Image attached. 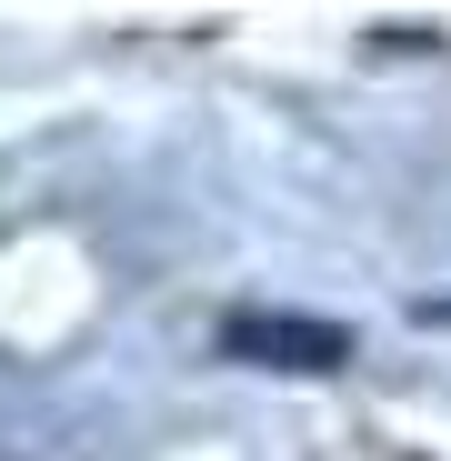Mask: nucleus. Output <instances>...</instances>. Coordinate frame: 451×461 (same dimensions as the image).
I'll use <instances>...</instances> for the list:
<instances>
[{
    "label": "nucleus",
    "instance_id": "f257e3e1",
    "mask_svg": "<svg viewBox=\"0 0 451 461\" xmlns=\"http://www.w3.org/2000/svg\"><path fill=\"white\" fill-rule=\"evenodd\" d=\"M231 361H261V371H341L351 361V331L341 321H291V312H241L221 331Z\"/></svg>",
    "mask_w": 451,
    "mask_h": 461
}]
</instances>
